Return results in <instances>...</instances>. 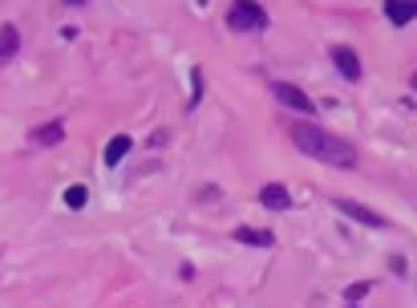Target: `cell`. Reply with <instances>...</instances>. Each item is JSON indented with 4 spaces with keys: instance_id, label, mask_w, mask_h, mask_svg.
<instances>
[{
    "instance_id": "obj_13",
    "label": "cell",
    "mask_w": 417,
    "mask_h": 308,
    "mask_svg": "<svg viewBox=\"0 0 417 308\" xmlns=\"http://www.w3.org/2000/svg\"><path fill=\"white\" fill-rule=\"evenodd\" d=\"M203 101V69H191V101H187V110H194Z\"/></svg>"
},
{
    "instance_id": "obj_2",
    "label": "cell",
    "mask_w": 417,
    "mask_h": 308,
    "mask_svg": "<svg viewBox=\"0 0 417 308\" xmlns=\"http://www.w3.org/2000/svg\"><path fill=\"white\" fill-rule=\"evenodd\" d=\"M268 25H272V20L263 13V4H256V0H235V4L227 8V29L231 32H263Z\"/></svg>"
},
{
    "instance_id": "obj_16",
    "label": "cell",
    "mask_w": 417,
    "mask_h": 308,
    "mask_svg": "<svg viewBox=\"0 0 417 308\" xmlns=\"http://www.w3.org/2000/svg\"><path fill=\"white\" fill-rule=\"evenodd\" d=\"M65 4H81V0H65Z\"/></svg>"
},
{
    "instance_id": "obj_8",
    "label": "cell",
    "mask_w": 417,
    "mask_h": 308,
    "mask_svg": "<svg viewBox=\"0 0 417 308\" xmlns=\"http://www.w3.org/2000/svg\"><path fill=\"white\" fill-rule=\"evenodd\" d=\"M231 235L243 247H275V231H268V227H235Z\"/></svg>"
},
{
    "instance_id": "obj_3",
    "label": "cell",
    "mask_w": 417,
    "mask_h": 308,
    "mask_svg": "<svg viewBox=\"0 0 417 308\" xmlns=\"http://www.w3.org/2000/svg\"><path fill=\"white\" fill-rule=\"evenodd\" d=\"M272 97L284 106V110H296V113H304V118L316 113V101H312L300 85H292V81H272Z\"/></svg>"
},
{
    "instance_id": "obj_15",
    "label": "cell",
    "mask_w": 417,
    "mask_h": 308,
    "mask_svg": "<svg viewBox=\"0 0 417 308\" xmlns=\"http://www.w3.org/2000/svg\"><path fill=\"white\" fill-rule=\"evenodd\" d=\"M409 90H417V73H413V78H409Z\"/></svg>"
},
{
    "instance_id": "obj_12",
    "label": "cell",
    "mask_w": 417,
    "mask_h": 308,
    "mask_svg": "<svg viewBox=\"0 0 417 308\" xmlns=\"http://www.w3.org/2000/svg\"><path fill=\"white\" fill-rule=\"evenodd\" d=\"M85 203H89V187H85V183H73V187L65 191V207H69V211H81Z\"/></svg>"
},
{
    "instance_id": "obj_1",
    "label": "cell",
    "mask_w": 417,
    "mask_h": 308,
    "mask_svg": "<svg viewBox=\"0 0 417 308\" xmlns=\"http://www.w3.org/2000/svg\"><path fill=\"white\" fill-rule=\"evenodd\" d=\"M292 142H296L300 154L316 162H328V166H340V171L356 166V150L344 138H337L332 130H324L320 122H292Z\"/></svg>"
},
{
    "instance_id": "obj_5",
    "label": "cell",
    "mask_w": 417,
    "mask_h": 308,
    "mask_svg": "<svg viewBox=\"0 0 417 308\" xmlns=\"http://www.w3.org/2000/svg\"><path fill=\"white\" fill-rule=\"evenodd\" d=\"M328 57H332V65H337V73L344 81H361V73H365V69H361V57H356V49H349V45H332L328 49Z\"/></svg>"
},
{
    "instance_id": "obj_11",
    "label": "cell",
    "mask_w": 417,
    "mask_h": 308,
    "mask_svg": "<svg viewBox=\"0 0 417 308\" xmlns=\"http://www.w3.org/2000/svg\"><path fill=\"white\" fill-rule=\"evenodd\" d=\"M130 150H134V138H130V134H118V138H110V146H106V166H118V162L126 159Z\"/></svg>"
},
{
    "instance_id": "obj_14",
    "label": "cell",
    "mask_w": 417,
    "mask_h": 308,
    "mask_svg": "<svg viewBox=\"0 0 417 308\" xmlns=\"http://www.w3.org/2000/svg\"><path fill=\"white\" fill-rule=\"evenodd\" d=\"M369 288H373L369 280H356V284H349V292H344V296H349V300H353V304H356V300H361V296H365V292H369Z\"/></svg>"
},
{
    "instance_id": "obj_9",
    "label": "cell",
    "mask_w": 417,
    "mask_h": 308,
    "mask_svg": "<svg viewBox=\"0 0 417 308\" xmlns=\"http://www.w3.org/2000/svg\"><path fill=\"white\" fill-rule=\"evenodd\" d=\"M20 53V29L16 25H0V65H8Z\"/></svg>"
},
{
    "instance_id": "obj_6",
    "label": "cell",
    "mask_w": 417,
    "mask_h": 308,
    "mask_svg": "<svg viewBox=\"0 0 417 308\" xmlns=\"http://www.w3.org/2000/svg\"><path fill=\"white\" fill-rule=\"evenodd\" d=\"M385 16L393 29H405L417 20V0H385Z\"/></svg>"
},
{
    "instance_id": "obj_10",
    "label": "cell",
    "mask_w": 417,
    "mask_h": 308,
    "mask_svg": "<svg viewBox=\"0 0 417 308\" xmlns=\"http://www.w3.org/2000/svg\"><path fill=\"white\" fill-rule=\"evenodd\" d=\"M61 138H65V122H45V126H37L29 134L32 146H57Z\"/></svg>"
},
{
    "instance_id": "obj_17",
    "label": "cell",
    "mask_w": 417,
    "mask_h": 308,
    "mask_svg": "<svg viewBox=\"0 0 417 308\" xmlns=\"http://www.w3.org/2000/svg\"><path fill=\"white\" fill-rule=\"evenodd\" d=\"M349 308H356V304H349Z\"/></svg>"
},
{
    "instance_id": "obj_7",
    "label": "cell",
    "mask_w": 417,
    "mask_h": 308,
    "mask_svg": "<svg viewBox=\"0 0 417 308\" xmlns=\"http://www.w3.org/2000/svg\"><path fill=\"white\" fill-rule=\"evenodd\" d=\"M259 203H263L268 211H288L292 207V195H288L284 183H263V187H259Z\"/></svg>"
},
{
    "instance_id": "obj_4",
    "label": "cell",
    "mask_w": 417,
    "mask_h": 308,
    "mask_svg": "<svg viewBox=\"0 0 417 308\" xmlns=\"http://www.w3.org/2000/svg\"><path fill=\"white\" fill-rule=\"evenodd\" d=\"M332 207H337L340 215H349V219H356V223L373 227V231H389V227H393V219H385L381 211L365 207V203H356V199H332Z\"/></svg>"
}]
</instances>
